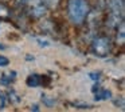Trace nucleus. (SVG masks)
I'll list each match as a JSON object with an SVG mask.
<instances>
[{
	"instance_id": "nucleus-17",
	"label": "nucleus",
	"mask_w": 125,
	"mask_h": 112,
	"mask_svg": "<svg viewBox=\"0 0 125 112\" xmlns=\"http://www.w3.org/2000/svg\"><path fill=\"white\" fill-rule=\"evenodd\" d=\"M0 100H1V104H0V108H4V104H6V96L0 92Z\"/></svg>"
},
{
	"instance_id": "nucleus-10",
	"label": "nucleus",
	"mask_w": 125,
	"mask_h": 112,
	"mask_svg": "<svg viewBox=\"0 0 125 112\" xmlns=\"http://www.w3.org/2000/svg\"><path fill=\"white\" fill-rule=\"evenodd\" d=\"M42 100H43V103L46 104V107H50V108H51V107H54V104L57 103V100H55V99H49L46 95H42Z\"/></svg>"
},
{
	"instance_id": "nucleus-16",
	"label": "nucleus",
	"mask_w": 125,
	"mask_h": 112,
	"mask_svg": "<svg viewBox=\"0 0 125 112\" xmlns=\"http://www.w3.org/2000/svg\"><path fill=\"white\" fill-rule=\"evenodd\" d=\"M36 41L39 43V45H41V47H49V45H50L49 41H46V40H42V39H36Z\"/></svg>"
},
{
	"instance_id": "nucleus-18",
	"label": "nucleus",
	"mask_w": 125,
	"mask_h": 112,
	"mask_svg": "<svg viewBox=\"0 0 125 112\" xmlns=\"http://www.w3.org/2000/svg\"><path fill=\"white\" fill-rule=\"evenodd\" d=\"M16 3L19 5H26L27 3H30V0H16Z\"/></svg>"
},
{
	"instance_id": "nucleus-15",
	"label": "nucleus",
	"mask_w": 125,
	"mask_h": 112,
	"mask_svg": "<svg viewBox=\"0 0 125 112\" xmlns=\"http://www.w3.org/2000/svg\"><path fill=\"white\" fill-rule=\"evenodd\" d=\"M75 108H82V109H85V108H92V105H89V104H79V103H74L73 104Z\"/></svg>"
},
{
	"instance_id": "nucleus-2",
	"label": "nucleus",
	"mask_w": 125,
	"mask_h": 112,
	"mask_svg": "<svg viewBox=\"0 0 125 112\" xmlns=\"http://www.w3.org/2000/svg\"><path fill=\"white\" fill-rule=\"evenodd\" d=\"M92 52L98 57H106L112 52V40L106 36L95 37L92 43Z\"/></svg>"
},
{
	"instance_id": "nucleus-19",
	"label": "nucleus",
	"mask_w": 125,
	"mask_h": 112,
	"mask_svg": "<svg viewBox=\"0 0 125 112\" xmlns=\"http://www.w3.org/2000/svg\"><path fill=\"white\" fill-rule=\"evenodd\" d=\"M89 76H90V79H93V80H98V79H100V75H98V73H90Z\"/></svg>"
},
{
	"instance_id": "nucleus-5",
	"label": "nucleus",
	"mask_w": 125,
	"mask_h": 112,
	"mask_svg": "<svg viewBox=\"0 0 125 112\" xmlns=\"http://www.w3.org/2000/svg\"><path fill=\"white\" fill-rule=\"evenodd\" d=\"M26 84L31 88H36L42 84V77L39 76L38 73H31L30 76L27 77V80H26Z\"/></svg>"
},
{
	"instance_id": "nucleus-14",
	"label": "nucleus",
	"mask_w": 125,
	"mask_h": 112,
	"mask_svg": "<svg viewBox=\"0 0 125 112\" xmlns=\"http://www.w3.org/2000/svg\"><path fill=\"white\" fill-rule=\"evenodd\" d=\"M114 101V105H120V108L124 109V97H120V99H116Z\"/></svg>"
},
{
	"instance_id": "nucleus-7",
	"label": "nucleus",
	"mask_w": 125,
	"mask_h": 112,
	"mask_svg": "<svg viewBox=\"0 0 125 112\" xmlns=\"http://www.w3.org/2000/svg\"><path fill=\"white\" fill-rule=\"evenodd\" d=\"M10 8L7 7L6 4H3V3H0V19H7L10 16Z\"/></svg>"
},
{
	"instance_id": "nucleus-12",
	"label": "nucleus",
	"mask_w": 125,
	"mask_h": 112,
	"mask_svg": "<svg viewBox=\"0 0 125 112\" xmlns=\"http://www.w3.org/2000/svg\"><path fill=\"white\" fill-rule=\"evenodd\" d=\"M42 1L46 4L47 8H55L58 4H59V0H42Z\"/></svg>"
},
{
	"instance_id": "nucleus-20",
	"label": "nucleus",
	"mask_w": 125,
	"mask_h": 112,
	"mask_svg": "<svg viewBox=\"0 0 125 112\" xmlns=\"http://www.w3.org/2000/svg\"><path fill=\"white\" fill-rule=\"evenodd\" d=\"M31 109H32V111H39V108H38V105H36V104L31 107Z\"/></svg>"
},
{
	"instance_id": "nucleus-11",
	"label": "nucleus",
	"mask_w": 125,
	"mask_h": 112,
	"mask_svg": "<svg viewBox=\"0 0 125 112\" xmlns=\"http://www.w3.org/2000/svg\"><path fill=\"white\" fill-rule=\"evenodd\" d=\"M8 99H10L11 103H19V101H20V97L15 93V91H12V89L8 92Z\"/></svg>"
},
{
	"instance_id": "nucleus-3",
	"label": "nucleus",
	"mask_w": 125,
	"mask_h": 112,
	"mask_svg": "<svg viewBox=\"0 0 125 112\" xmlns=\"http://www.w3.org/2000/svg\"><path fill=\"white\" fill-rule=\"evenodd\" d=\"M47 7L42 0H32L30 3V15L35 19H39L46 15Z\"/></svg>"
},
{
	"instance_id": "nucleus-6",
	"label": "nucleus",
	"mask_w": 125,
	"mask_h": 112,
	"mask_svg": "<svg viewBox=\"0 0 125 112\" xmlns=\"http://www.w3.org/2000/svg\"><path fill=\"white\" fill-rule=\"evenodd\" d=\"M112 97V92L109 89H100L98 88L97 92H95V101H100V100H108V99Z\"/></svg>"
},
{
	"instance_id": "nucleus-21",
	"label": "nucleus",
	"mask_w": 125,
	"mask_h": 112,
	"mask_svg": "<svg viewBox=\"0 0 125 112\" xmlns=\"http://www.w3.org/2000/svg\"><path fill=\"white\" fill-rule=\"evenodd\" d=\"M0 48H1V49H4V45H0Z\"/></svg>"
},
{
	"instance_id": "nucleus-8",
	"label": "nucleus",
	"mask_w": 125,
	"mask_h": 112,
	"mask_svg": "<svg viewBox=\"0 0 125 112\" xmlns=\"http://www.w3.org/2000/svg\"><path fill=\"white\" fill-rule=\"evenodd\" d=\"M124 25L125 24L124 23H121L120 24V32L117 33V43H120V44H124V41H125V39H124V36H125V33H124Z\"/></svg>"
},
{
	"instance_id": "nucleus-4",
	"label": "nucleus",
	"mask_w": 125,
	"mask_h": 112,
	"mask_svg": "<svg viewBox=\"0 0 125 112\" xmlns=\"http://www.w3.org/2000/svg\"><path fill=\"white\" fill-rule=\"evenodd\" d=\"M108 7H109L110 13L124 17V9H125V1L124 0H108Z\"/></svg>"
},
{
	"instance_id": "nucleus-13",
	"label": "nucleus",
	"mask_w": 125,
	"mask_h": 112,
	"mask_svg": "<svg viewBox=\"0 0 125 112\" xmlns=\"http://www.w3.org/2000/svg\"><path fill=\"white\" fill-rule=\"evenodd\" d=\"M10 64V60L6 57V56H1L0 55V67H7Z\"/></svg>"
},
{
	"instance_id": "nucleus-1",
	"label": "nucleus",
	"mask_w": 125,
	"mask_h": 112,
	"mask_svg": "<svg viewBox=\"0 0 125 112\" xmlns=\"http://www.w3.org/2000/svg\"><path fill=\"white\" fill-rule=\"evenodd\" d=\"M67 13L71 23L81 25L89 15V4L86 0H69Z\"/></svg>"
},
{
	"instance_id": "nucleus-9",
	"label": "nucleus",
	"mask_w": 125,
	"mask_h": 112,
	"mask_svg": "<svg viewBox=\"0 0 125 112\" xmlns=\"http://www.w3.org/2000/svg\"><path fill=\"white\" fill-rule=\"evenodd\" d=\"M14 75H12L11 76V73L10 75H3V76H1V79H0V83H1V84L3 85H10V83L12 81V79H14Z\"/></svg>"
}]
</instances>
